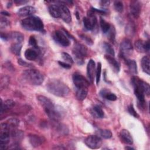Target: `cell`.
Listing matches in <instances>:
<instances>
[{
	"instance_id": "ba28073f",
	"label": "cell",
	"mask_w": 150,
	"mask_h": 150,
	"mask_svg": "<svg viewBox=\"0 0 150 150\" xmlns=\"http://www.w3.org/2000/svg\"><path fill=\"white\" fill-rule=\"evenodd\" d=\"M73 81L76 89L88 88L89 82L81 74L76 73L73 75Z\"/></svg>"
},
{
	"instance_id": "8fae6325",
	"label": "cell",
	"mask_w": 150,
	"mask_h": 150,
	"mask_svg": "<svg viewBox=\"0 0 150 150\" xmlns=\"http://www.w3.org/2000/svg\"><path fill=\"white\" fill-rule=\"evenodd\" d=\"M86 145L91 149H98L102 145L101 139L97 135H89L84 141Z\"/></svg>"
},
{
	"instance_id": "ffe728a7",
	"label": "cell",
	"mask_w": 150,
	"mask_h": 150,
	"mask_svg": "<svg viewBox=\"0 0 150 150\" xmlns=\"http://www.w3.org/2000/svg\"><path fill=\"white\" fill-rule=\"evenodd\" d=\"M29 138L30 144L34 147H37L41 145L45 141V138L43 137L35 134L30 135Z\"/></svg>"
},
{
	"instance_id": "277c9868",
	"label": "cell",
	"mask_w": 150,
	"mask_h": 150,
	"mask_svg": "<svg viewBox=\"0 0 150 150\" xmlns=\"http://www.w3.org/2000/svg\"><path fill=\"white\" fill-rule=\"evenodd\" d=\"M22 26L27 30L42 31L44 25L41 19L38 16H29L21 21Z\"/></svg>"
},
{
	"instance_id": "4dcf8cb0",
	"label": "cell",
	"mask_w": 150,
	"mask_h": 150,
	"mask_svg": "<svg viewBox=\"0 0 150 150\" xmlns=\"http://www.w3.org/2000/svg\"><path fill=\"white\" fill-rule=\"evenodd\" d=\"M103 47L104 50L105 51V52L108 54V55L111 56H114V55H115L114 50L110 43L104 42L103 43Z\"/></svg>"
},
{
	"instance_id": "5b68a950",
	"label": "cell",
	"mask_w": 150,
	"mask_h": 150,
	"mask_svg": "<svg viewBox=\"0 0 150 150\" xmlns=\"http://www.w3.org/2000/svg\"><path fill=\"white\" fill-rule=\"evenodd\" d=\"M23 79L32 85L39 86L43 83L44 77L42 74L38 70L29 69L26 70L23 73Z\"/></svg>"
},
{
	"instance_id": "1f68e13d",
	"label": "cell",
	"mask_w": 150,
	"mask_h": 150,
	"mask_svg": "<svg viewBox=\"0 0 150 150\" xmlns=\"http://www.w3.org/2000/svg\"><path fill=\"white\" fill-rule=\"evenodd\" d=\"M22 43H15L11 47V51L12 53L15 54V55L19 56L21 54V51L22 49Z\"/></svg>"
},
{
	"instance_id": "9a60e30c",
	"label": "cell",
	"mask_w": 150,
	"mask_h": 150,
	"mask_svg": "<svg viewBox=\"0 0 150 150\" xmlns=\"http://www.w3.org/2000/svg\"><path fill=\"white\" fill-rule=\"evenodd\" d=\"M96 71V70L95 62L93 60L91 59L88 62V64L87 66V75L89 81L91 83L93 82Z\"/></svg>"
},
{
	"instance_id": "7402d4cb",
	"label": "cell",
	"mask_w": 150,
	"mask_h": 150,
	"mask_svg": "<svg viewBox=\"0 0 150 150\" xmlns=\"http://www.w3.org/2000/svg\"><path fill=\"white\" fill-rule=\"evenodd\" d=\"M100 95L104 98L110 101H115L117 99V96L110 91L104 88L100 91Z\"/></svg>"
},
{
	"instance_id": "cb8c5ba5",
	"label": "cell",
	"mask_w": 150,
	"mask_h": 150,
	"mask_svg": "<svg viewBox=\"0 0 150 150\" xmlns=\"http://www.w3.org/2000/svg\"><path fill=\"white\" fill-rule=\"evenodd\" d=\"M8 38L12 39L15 42V43H22L23 40L24 36L23 35L19 32H12L8 35Z\"/></svg>"
},
{
	"instance_id": "b9f144b4",
	"label": "cell",
	"mask_w": 150,
	"mask_h": 150,
	"mask_svg": "<svg viewBox=\"0 0 150 150\" xmlns=\"http://www.w3.org/2000/svg\"><path fill=\"white\" fill-rule=\"evenodd\" d=\"M18 63L19 64H20L21 66H25V67H29V66H30V65H31L30 63H28L25 62L24 60H23L21 59H18Z\"/></svg>"
},
{
	"instance_id": "7bdbcfd3",
	"label": "cell",
	"mask_w": 150,
	"mask_h": 150,
	"mask_svg": "<svg viewBox=\"0 0 150 150\" xmlns=\"http://www.w3.org/2000/svg\"><path fill=\"white\" fill-rule=\"evenodd\" d=\"M58 63L59 64L60 66H61L62 67L65 68V69H70L71 67V64L66 63V62H61V61H59Z\"/></svg>"
},
{
	"instance_id": "44dd1931",
	"label": "cell",
	"mask_w": 150,
	"mask_h": 150,
	"mask_svg": "<svg viewBox=\"0 0 150 150\" xmlns=\"http://www.w3.org/2000/svg\"><path fill=\"white\" fill-rule=\"evenodd\" d=\"M15 103V102L12 100H6L4 103L1 100V114L7 112L8 111L10 110L11 108H12Z\"/></svg>"
},
{
	"instance_id": "5bb4252c",
	"label": "cell",
	"mask_w": 150,
	"mask_h": 150,
	"mask_svg": "<svg viewBox=\"0 0 150 150\" xmlns=\"http://www.w3.org/2000/svg\"><path fill=\"white\" fill-rule=\"evenodd\" d=\"M60 9V18H62L65 22L69 23L71 21V16L70 12L65 4H59Z\"/></svg>"
},
{
	"instance_id": "f6af8a7d",
	"label": "cell",
	"mask_w": 150,
	"mask_h": 150,
	"mask_svg": "<svg viewBox=\"0 0 150 150\" xmlns=\"http://www.w3.org/2000/svg\"><path fill=\"white\" fill-rule=\"evenodd\" d=\"M28 1H21V0H17V1H15V2L16 3V4H19V5H20V4H25V3H27Z\"/></svg>"
},
{
	"instance_id": "ee69618b",
	"label": "cell",
	"mask_w": 150,
	"mask_h": 150,
	"mask_svg": "<svg viewBox=\"0 0 150 150\" xmlns=\"http://www.w3.org/2000/svg\"><path fill=\"white\" fill-rule=\"evenodd\" d=\"M110 4V1H100V5L103 7L108 6Z\"/></svg>"
},
{
	"instance_id": "603a6c76",
	"label": "cell",
	"mask_w": 150,
	"mask_h": 150,
	"mask_svg": "<svg viewBox=\"0 0 150 150\" xmlns=\"http://www.w3.org/2000/svg\"><path fill=\"white\" fill-rule=\"evenodd\" d=\"M49 12L50 15L54 18H60V9L59 5L53 4L49 6Z\"/></svg>"
},
{
	"instance_id": "bcb514c9",
	"label": "cell",
	"mask_w": 150,
	"mask_h": 150,
	"mask_svg": "<svg viewBox=\"0 0 150 150\" xmlns=\"http://www.w3.org/2000/svg\"><path fill=\"white\" fill-rule=\"evenodd\" d=\"M1 14L3 15H7V16H9V15H10L8 12H6V11H5V12H1Z\"/></svg>"
},
{
	"instance_id": "e575fe53",
	"label": "cell",
	"mask_w": 150,
	"mask_h": 150,
	"mask_svg": "<svg viewBox=\"0 0 150 150\" xmlns=\"http://www.w3.org/2000/svg\"><path fill=\"white\" fill-rule=\"evenodd\" d=\"M101 73V64L100 62H98L97 64V69H96V71L97 84H98V83L100 82Z\"/></svg>"
},
{
	"instance_id": "f546056e",
	"label": "cell",
	"mask_w": 150,
	"mask_h": 150,
	"mask_svg": "<svg viewBox=\"0 0 150 150\" xmlns=\"http://www.w3.org/2000/svg\"><path fill=\"white\" fill-rule=\"evenodd\" d=\"M100 27L101 28L103 32L104 33H108L111 29V26L110 23L106 22L104 19H103L101 18L100 19Z\"/></svg>"
},
{
	"instance_id": "4316f807",
	"label": "cell",
	"mask_w": 150,
	"mask_h": 150,
	"mask_svg": "<svg viewBox=\"0 0 150 150\" xmlns=\"http://www.w3.org/2000/svg\"><path fill=\"white\" fill-rule=\"evenodd\" d=\"M38 56V52L32 49H28L25 52V57L28 60H34Z\"/></svg>"
},
{
	"instance_id": "f1b7e54d",
	"label": "cell",
	"mask_w": 150,
	"mask_h": 150,
	"mask_svg": "<svg viewBox=\"0 0 150 150\" xmlns=\"http://www.w3.org/2000/svg\"><path fill=\"white\" fill-rule=\"evenodd\" d=\"M88 93V88H81V89H76V96L78 100L82 101L84 100Z\"/></svg>"
},
{
	"instance_id": "484cf974",
	"label": "cell",
	"mask_w": 150,
	"mask_h": 150,
	"mask_svg": "<svg viewBox=\"0 0 150 150\" xmlns=\"http://www.w3.org/2000/svg\"><path fill=\"white\" fill-rule=\"evenodd\" d=\"M149 57L147 56L142 57L141 60V66L143 71L147 74L150 73V67H149Z\"/></svg>"
},
{
	"instance_id": "7c38bea8",
	"label": "cell",
	"mask_w": 150,
	"mask_h": 150,
	"mask_svg": "<svg viewBox=\"0 0 150 150\" xmlns=\"http://www.w3.org/2000/svg\"><path fill=\"white\" fill-rule=\"evenodd\" d=\"M120 50L121 56L124 58H126L130 55L133 50V47L131 40L128 39L122 40L120 43Z\"/></svg>"
},
{
	"instance_id": "6da1fadb",
	"label": "cell",
	"mask_w": 150,
	"mask_h": 150,
	"mask_svg": "<svg viewBox=\"0 0 150 150\" xmlns=\"http://www.w3.org/2000/svg\"><path fill=\"white\" fill-rule=\"evenodd\" d=\"M131 81L134 94L138 100V103L141 107H144L145 104V96H149L150 94L149 85L137 77H133Z\"/></svg>"
},
{
	"instance_id": "8d00e7d4",
	"label": "cell",
	"mask_w": 150,
	"mask_h": 150,
	"mask_svg": "<svg viewBox=\"0 0 150 150\" xmlns=\"http://www.w3.org/2000/svg\"><path fill=\"white\" fill-rule=\"evenodd\" d=\"M8 122H7L12 128H15V127H16L19 124V121L16 119V118H11L8 120Z\"/></svg>"
},
{
	"instance_id": "8992f818",
	"label": "cell",
	"mask_w": 150,
	"mask_h": 150,
	"mask_svg": "<svg viewBox=\"0 0 150 150\" xmlns=\"http://www.w3.org/2000/svg\"><path fill=\"white\" fill-rule=\"evenodd\" d=\"M12 128L8 123H2L0 129V149H8Z\"/></svg>"
},
{
	"instance_id": "f35d334b",
	"label": "cell",
	"mask_w": 150,
	"mask_h": 150,
	"mask_svg": "<svg viewBox=\"0 0 150 150\" xmlns=\"http://www.w3.org/2000/svg\"><path fill=\"white\" fill-rule=\"evenodd\" d=\"M128 112L132 115V116H134L135 118H138L139 117V115L138 114V113L137 112V111L135 110L134 106L132 104H131L128 107Z\"/></svg>"
},
{
	"instance_id": "ac0fdd59",
	"label": "cell",
	"mask_w": 150,
	"mask_h": 150,
	"mask_svg": "<svg viewBox=\"0 0 150 150\" xmlns=\"http://www.w3.org/2000/svg\"><path fill=\"white\" fill-rule=\"evenodd\" d=\"M35 12H36V9L34 7L32 6H26L20 8L18 11L17 13L20 16H26L31 15L35 13Z\"/></svg>"
},
{
	"instance_id": "2e32d148",
	"label": "cell",
	"mask_w": 150,
	"mask_h": 150,
	"mask_svg": "<svg viewBox=\"0 0 150 150\" xmlns=\"http://www.w3.org/2000/svg\"><path fill=\"white\" fill-rule=\"evenodd\" d=\"M149 41L138 40L135 42V47L139 52L144 53L148 52L149 50Z\"/></svg>"
},
{
	"instance_id": "7a4b0ae2",
	"label": "cell",
	"mask_w": 150,
	"mask_h": 150,
	"mask_svg": "<svg viewBox=\"0 0 150 150\" xmlns=\"http://www.w3.org/2000/svg\"><path fill=\"white\" fill-rule=\"evenodd\" d=\"M37 98L46 114L51 120L57 121L61 118L62 113L49 98L43 96H39Z\"/></svg>"
},
{
	"instance_id": "60d3db41",
	"label": "cell",
	"mask_w": 150,
	"mask_h": 150,
	"mask_svg": "<svg viewBox=\"0 0 150 150\" xmlns=\"http://www.w3.org/2000/svg\"><path fill=\"white\" fill-rule=\"evenodd\" d=\"M81 38L84 41H85L87 44H88V45H92L93 44V41L89 37H88L86 35H81Z\"/></svg>"
},
{
	"instance_id": "7dc6e473",
	"label": "cell",
	"mask_w": 150,
	"mask_h": 150,
	"mask_svg": "<svg viewBox=\"0 0 150 150\" xmlns=\"http://www.w3.org/2000/svg\"><path fill=\"white\" fill-rule=\"evenodd\" d=\"M125 149H134V148H132V147H131V146H126L125 148Z\"/></svg>"
},
{
	"instance_id": "52a82bcc",
	"label": "cell",
	"mask_w": 150,
	"mask_h": 150,
	"mask_svg": "<svg viewBox=\"0 0 150 150\" xmlns=\"http://www.w3.org/2000/svg\"><path fill=\"white\" fill-rule=\"evenodd\" d=\"M73 54L76 63L80 65L83 64L84 59L87 55V49L82 44L76 43L73 47Z\"/></svg>"
},
{
	"instance_id": "30bf717a",
	"label": "cell",
	"mask_w": 150,
	"mask_h": 150,
	"mask_svg": "<svg viewBox=\"0 0 150 150\" xmlns=\"http://www.w3.org/2000/svg\"><path fill=\"white\" fill-rule=\"evenodd\" d=\"M83 23L87 30H91L94 28L97 23V18L92 10L88 12L87 16L83 18Z\"/></svg>"
},
{
	"instance_id": "ab89813d",
	"label": "cell",
	"mask_w": 150,
	"mask_h": 150,
	"mask_svg": "<svg viewBox=\"0 0 150 150\" xmlns=\"http://www.w3.org/2000/svg\"><path fill=\"white\" fill-rule=\"evenodd\" d=\"M9 21L6 19V18H1V29L5 28L6 27H7L9 25Z\"/></svg>"
},
{
	"instance_id": "4fadbf2b",
	"label": "cell",
	"mask_w": 150,
	"mask_h": 150,
	"mask_svg": "<svg viewBox=\"0 0 150 150\" xmlns=\"http://www.w3.org/2000/svg\"><path fill=\"white\" fill-rule=\"evenodd\" d=\"M129 10L131 14L134 17L137 18L140 14L141 10V4L138 1H131L129 5Z\"/></svg>"
},
{
	"instance_id": "d6986e66",
	"label": "cell",
	"mask_w": 150,
	"mask_h": 150,
	"mask_svg": "<svg viewBox=\"0 0 150 150\" xmlns=\"http://www.w3.org/2000/svg\"><path fill=\"white\" fill-rule=\"evenodd\" d=\"M105 58L108 62L113 71L115 73H118L120 70V63L117 61V60L114 59L113 56L110 55H105Z\"/></svg>"
},
{
	"instance_id": "74e56055",
	"label": "cell",
	"mask_w": 150,
	"mask_h": 150,
	"mask_svg": "<svg viewBox=\"0 0 150 150\" xmlns=\"http://www.w3.org/2000/svg\"><path fill=\"white\" fill-rule=\"evenodd\" d=\"M29 45L30 46H32L33 48L38 49V41L36 40V39L35 38V37L34 36H31L29 38Z\"/></svg>"
},
{
	"instance_id": "d4e9b609",
	"label": "cell",
	"mask_w": 150,
	"mask_h": 150,
	"mask_svg": "<svg viewBox=\"0 0 150 150\" xmlns=\"http://www.w3.org/2000/svg\"><path fill=\"white\" fill-rule=\"evenodd\" d=\"M91 113L96 118H103L104 116V112L103 109L98 105H96L93 106V107L91 110Z\"/></svg>"
},
{
	"instance_id": "3957f363",
	"label": "cell",
	"mask_w": 150,
	"mask_h": 150,
	"mask_svg": "<svg viewBox=\"0 0 150 150\" xmlns=\"http://www.w3.org/2000/svg\"><path fill=\"white\" fill-rule=\"evenodd\" d=\"M46 87L49 93L58 97H66L70 92L69 87L58 79L49 80L46 83Z\"/></svg>"
},
{
	"instance_id": "9c48e42d",
	"label": "cell",
	"mask_w": 150,
	"mask_h": 150,
	"mask_svg": "<svg viewBox=\"0 0 150 150\" xmlns=\"http://www.w3.org/2000/svg\"><path fill=\"white\" fill-rule=\"evenodd\" d=\"M53 39L59 45L66 47L70 45V41L66 35L61 30H56L53 34Z\"/></svg>"
},
{
	"instance_id": "836d02e7",
	"label": "cell",
	"mask_w": 150,
	"mask_h": 150,
	"mask_svg": "<svg viewBox=\"0 0 150 150\" xmlns=\"http://www.w3.org/2000/svg\"><path fill=\"white\" fill-rule=\"evenodd\" d=\"M62 57L64 61H66L67 63H69L70 64H73L74 62V60H73V58L71 57V56L67 53L63 52L62 53Z\"/></svg>"
},
{
	"instance_id": "83f0119b",
	"label": "cell",
	"mask_w": 150,
	"mask_h": 150,
	"mask_svg": "<svg viewBox=\"0 0 150 150\" xmlns=\"http://www.w3.org/2000/svg\"><path fill=\"white\" fill-rule=\"evenodd\" d=\"M126 63L128 67V69L131 73L133 74H137V63L134 60L127 59L126 60Z\"/></svg>"
},
{
	"instance_id": "d6a6232c",
	"label": "cell",
	"mask_w": 150,
	"mask_h": 150,
	"mask_svg": "<svg viewBox=\"0 0 150 150\" xmlns=\"http://www.w3.org/2000/svg\"><path fill=\"white\" fill-rule=\"evenodd\" d=\"M98 134L104 139H110L112 137V132L110 130L107 129H101L98 130Z\"/></svg>"
},
{
	"instance_id": "d590c367",
	"label": "cell",
	"mask_w": 150,
	"mask_h": 150,
	"mask_svg": "<svg viewBox=\"0 0 150 150\" xmlns=\"http://www.w3.org/2000/svg\"><path fill=\"white\" fill-rule=\"evenodd\" d=\"M114 7L115 10L117 12H122L123 8H124L123 4L120 1H115L114 3Z\"/></svg>"
},
{
	"instance_id": "e0dca14e",
	"label": "cell",
	"mask_w": 150,
	"mask_h": 150,
	"mask_svg": "<svg viewBox=\"0 0 150 150\" xmlns=\"http://www.w3.org/2000/svg\"><path fill=\"white\" fill-rule=\"evenodd\" d=\"M120 138L121 141L127 145H132L133 143V139L130 132L127 129H122L120 133Z\"/></svg>"
}]
</instances>
